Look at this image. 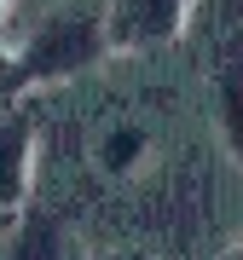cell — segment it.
Returning a JSON list of instances; mask_svg holds the SVG:
<instances>
[{"instance_id":"6da1fadb","label":"cell","mask_w":243,"mask_h":260,"mask_svg":"<svg viewBox=\"0 0 243 260\" xmlns=\"http://www.w3.org/2000/svg\"><path fill=\"white\" fill-rule=\"evenodd\" d=\"M104 58V29L93 12H58L23 41L18 52V75L23 81H70L87 64Z\"/></svg>"},{"instance_id":"7a4b0ae2","label":"cell","mask_w":243,"mask_h":260,"mask_svg":"<svg viewBox=\"0 0 243 260\" xmlns=\"http://www.w3.org/2000/svg\"><path fill=\"white\" fill-rule=\"evenodd\" d=\"M191 18V0H104L99 29H104V52H145L174 41Z\"/></svg>"},{"instance_id":"3957f363","label":"cell","mask_w":243,"mask_h":260,"mask_svg":"<svg viewBox=\"0 0 243 260\" xmlns=\"http://www.w3.org/2000/svg\"><path fill=\"white\" fill-rule=\"evenodd\" d=\"M35 185V127L23 116H0V214H18Z\"/></svg>"},{"instance_id":"277c9868","label":"cell","mask_w":243,"mask_h":260,"mask_svg":"<svg viewBox=\"0 0 243 260\" xmlns=\"http://www.w3.org/2000/svg\"><path fill=\"white\" fill-rule=\"evenodd\" d=\"M6 260H87V254L64 220H29V225H18Z\"/></svg>"},{"instance_id":"5b68a950","label":"cell","mask_w":243,"mask_h":260,"mask_svg":"<svg viewBox=\"0 0 243 260\" xmlns=\"http://www.w3.org/2000/svg\"><path fill=\"white\" fill-rule=\"evenodd\" d=\"M220 139L232 150V162L243 168V70L220 75Z\"/></svg>"},{"instance_id":"8992f818","label":"cell","mask_w":243,"mask_h":260,"mask_svg":"<svg viewBox=\"0 0 243 260\" xmlns=\"http://www.w3.org/2000/svg\"><path fill=\"white\" fill-rule=\"evenodd\" d=\"M145 156V133H133V127H116L110 139H104V168L110 174H128L133 162Z\"/></svg>"},{"instance_id":"52a82bcc","label":"cell","mask_w":243,"mask_h":260,"mask_svg":"<svg viewBox=\"0 0 243 260\" xmlns=\"http://www.w3.org/2000/svg\"><path fill=\"white\" fill-rule=\"evenodd\" d=\"M104 260H150V254H139V249H116V254H104Z\"/></svg>"},{"instance_id":"ba28073f","label":"cell","mask_w":243,"mask_h":260,"mask_svg":"<svg viewBox=\"0 0 243 260\" xmlns=\"http://www.w3.org/2000/svg\"><path fill=\"white\" fill-rule=\"evenodd\" d=\"M232 260H243V243H237V249H232Z\"/></svg>"},{"instance_id":"9c48e42d","label":"cell","mask_w":243,"mask_h":260,"mask_svg":"<svg viewBox=\"0 0 243 260\" xmlns=\"http://www.w3.org/2000/svg\"><path fill=\"white\" fill-rule=\"evenodd\" d=\"M0 12H6V0H0Z\"/></svg>"}]
</instances>
